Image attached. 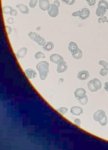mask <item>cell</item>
<instances>
[{
    "instance_id": "cell-1",
    "label": "cell",
    "mask_w": 108,
    "mask_h": 150,
    "mask_svg": "<svg viewBox=\"0 0 108 150\" xmlns=\"http://www.w3.org/2000/svg\"><path fill=\"white\" fill-rule=\"evenodd\" d=\"M49 64L46 61L39 62L36 66L37 69L39 71L40 79L45 80L47 77L49 72Z\"/></svg>"
},
{
    "instance_id": "cell-2",
    "label": "cell",
    "mask_w": 108,
    "mask_h": 150,
    "mask_svg": "<svg viewBox=\"0 0 108 150\" xmlns=\"http://www.w3.org/2000/svg\"><path fill=\"white\" fill-rule=\"evenodd\" d=\"M68 50L74 59H79L82 57V51L79 48L77 44L75 42H70L69 45Z\"/></svg>"
},
{
    "instance_id": "cell-3",
    "label": "cell",
    "mask_w": 108,
    "mask_h": 150,
    "mask_svg": "<svg viewBox=\"0 0 108 150\" xmlns=\"http://www.w3.org/2000/svg\"><path fill=\"white\" fill-rule=\"evenodd\" d=\"M108 9V2L105 0H101L98 2V7L96 11V14L98 17H103Z\"/></svg>"
},
{
    "instance_id": "cell-4",
    "label": "cell",
    "mask_w": 108,
    "mask_h": 150,
    "mask_svg": "<svg viewBox=\"0 0 108 150\" xmlns=\"http://www.w3.org/2000/svg\"><path fill=\"white\" fill-rule=\"evenodd\" d=\"M87 86L91 92H96L101 88L102 83L99 79L95 78L90 80L88 82Z\"/></svg>"
},
{
    "instance_id": "cell-5",
    "label": "cell",
    "mask_w": 108,
    "mask_h": 150,
    "mask_svg": "<svg viewBox=\"0 0 108 150\" xmlns=\"http://www.w3.org/2000/svg\"><path fill=\"white\" fill-rule=\"evenodd\" d=\"M90 15V10L87 8H83L81 10L75 12L72 14L73 17H79L83 20L87 19L89 17Z\"/></svg>"
},
{
    "instance_id": "cell-6",
    "label": "cell",
    "mask_w": 108,
    "mask_h": 150,
    "mask_svg": "<svg viewBox=\"0 0 108 150\" xmlns=\"http://www.w3.org/2000/svg\"><path fill=\"white\" fill-rule=\"evenodd\" d=\"M28 35L31 39L37 42L39 45L43 46L46 43L45 39L35 32H30Z\"/></svg>"
},
{
    "instance_id": "cell-7",
    "label": "cell",
    "mask_w": 108,
    "mask_h": 150,
    "mask_svg": "<svg viewBox=\"0 0 108 150\" xmlns=\"http://www.w3.org/2000/svg\"><path fill=\"white\" fill-rule=\"evenodd\" d=\"M106 116V113L102 109H99L94 113L93 118L95 120L99 122Z\"/></svg>"
},
{
    "instance_id": "cell-8",
    "label": "cell",
    "mask_w": 108,
    "mask_h": 150,
    "mask_svg": "<svg viewBox=\"0 0 108 150\" xmlns=\"http://www.w3.org/2000/svg\"><path fill=\"white\" fill-rule=\"evenodd\" d=\"M48 13L51 17H56L59 13L58 7L54 4H51L50 9L48 11Z\"/></svg>"
},
{
    "instance_id": "cell-9",
    "label": "cell",
    "mask_w": 108,
    "mask_h": 150,
    "mask_svg": "<svg viewBox=\"0 0 108 150\" xmlns=\"http://www.w3.org/2000/svg\"><path fill=\"white\" fill-rule=\"evenodd\" d=\"M39 5L40 8L43 11L48 10L50 6L49 0H39Z\"/></svg>"
},
{
    "instance_id": "cell-10",
    "label": "cell",
    "mask_w": 108,
    "mask_h": 150,
    "mask_svg": "<svg viewBox=\"0 0 108 150\" xmlns=\"http://www.w3.org/2000/svg\"><path fill=\"white\" fill-rule=\"evenodd\" d=\"M86 91L85 88H77L74 92L75 98L78 100L86 95Z\"/></svg>"
},
{
    "instance_id": "cell-11",
    "label": "cell",
    "mask_w": 108,
    "mask_h": 150,
    "mask_svg": "<svg viewBox=\"0 0 108 150\" xmlns=\"http://www.w3.org/2000/svg\"><path fill=\"white\" fill-rule=\"evenodd\" d=\"M50 59L52 62L57 64L63 61L64 59L62 56L57 54H51L50 56Z\"/></svg>"
},
{
    "instance_id": "cell-12",
    "label": "cell",
    "mask_w": 108,
    "mask_h": 150,
    "mask_svg": "<svg viewBox=\"0 0 108 150\" xmlns=\"http://www.w3.org/2000/svg\"><path fill=\"white\" fill-rule=\"evenodd\" d=\"M90 76L89 71L87 70H83L79 72L77 78L80 80H85L88 79Z\"/></svg>"
},
{
    "instance_id": "cell-13",
    "label": "cell",
    "mask_w": 108,
    "mask_h": 150,
    "mask_svg": "<svg viewBox=\"0 0 108 150\" xmlns=\"http://www.w3.org/2000/svg\"><path fill=\"white\" fill-rule=\"evenodd\" d=\"M68 68V66L66 62L63 61L59 63L58 65L57 68V71L60 74L65 72Z\"/></svg>"
},
{
    "instance_id": "cell-14",
    "label": "cell",
    "mask_w": 108,
    "mask_h": 150,
    "mask_svg": "<svg viewBox=\"0 0 108 150\" xmlns=\"http://www.w3.org/2000/svg\"><path fill=\"white\" fill-rule=\"evenodd\" d=\"M82 108L79 106H74L71 108L70 112L72 114L74 115L79 116L83 112Z\"/></svg>"
},
{
    "instance_id": "cell-15",
    "label": "cell",
    "mask_w": 108,
    "mask_h": 150,
    "mask_svg": "<svg viewBox=\"0 0 108 150\" xmlns=\"http://www.w3.org/2000/svg\"><path fill=\"white\" fill-rule=\"evenodd\" d=\"M25 72L27 77L29 79L34 78L37 75L36 72L32 69H27Z\"/></svg>"
},
{
    "instance_id": "cell-16",
    "label": "cell",
    "mask_w": 108,
    "mask_h": 150,
    "mask_svg": "<svg viewBox=\"0 0 108 150\" xmlns=\"http://www.w3.org/2000/svg\"><path fill=\"white\" fill-rule=\"evenodd\" d=\"M27 52V48L23 47L21 49L17 52V56L18 58H23L25 57Z\"/></svg>"
},
{
    "instance_id": "cell-17",
    "label": "cell",
    "mask_w": 108,
    "mask_h": 150,
    "mask_svg": "<svg viewBox=\"0 0 108 150\" xmlns=\"http://www.w3.org/2000/svg\"><path fill=\"white\" fill-rule=\"evenodd\" d=\"M16 7L23 14H27L29 13V10L27 7L23 4H19L17 5Z\"/></svg>"
},
{
    "instance_id": "cell-18",
    "label": "cell",
    "mask_w": 108,
    "mask_h": 150,
    "mask_svg": "<svg viewBox=\"0 0 108 150\" xmlns=\"http://www.w3.org/2000/svg\"><path fill=\"white\" fill-rule=\"evenodd\" d=\"M54 47V45L53 42H48L43 46V48L45 50L49 52L53 50Z\"/></svg>"
},
{
    "instance_id": "cell-19",
    "label": "cell",
    "mask_w": 108,
    "mask_h": 150,
    "mask_svg": "<svg viewBox=\"0 0 108 150\" xmlns=\"http://www.w3.org/2000/svg\"><path fill=\"white\" fill-rule=\"evenodd\" d=\"M78 100L80 103H81L82 105H86L88 102V98L87 95Z\"/></svg>"
},
{
    "instance_id": "cell-20",
    "label": "cell",
    "mask_w": 108,
    "mask_h": 150,
    "mask_svg": "<svg viewBox=\"0 0 108 150\" xmlns=\"http://www.w3.org/2000/svg\"><path fill=\"white\" fill-rule=\"evenodd\" d=\"M35 57L36 59H39L40 58H45L46 56L44 54L41 52H38L36 53L35 55Z\"/></svg>"
},
{
    "instance_id": "cell-21",
    "label": "cell",
    "mask_w": 108,
    "mask_h": 150,
    "mask_svg": "<svg viewBox=\"0 0 108 150\" xmlns=\"http://www.w3.org/2000/svg\"><path fill=\"white\" fill-rule=\"evenodd\" d=\"M100 65L102 66L104 68L108 71V63L103 60H100L99 62Z\"/></svg>"
},
{
    "instance_id": "cell-22",
    "label": "cell",
    "mask_w": 108,
    "mask_h": 150,
    "mask_svg": "<svg viewBox=\"0 0 108 150\" xmlns=\"http://www.w3.org/2000/svg\"><path fill=\"white\" fill-rule=\"evenodd\" d=\"M68 109L66 107H61L58 109V111L63 115H64L68 112Z\"/></svg>"
},
{
    "instance_id": "cell-23",
    "label": "cell",
    "mask_w": 108,
    "mask_h": 150,
    "mask_svg": "<svg viewBox=\"0 0 108 150\" xmlns=\"http://www.w3.org/2000/svg\"><path fill=\"white\" fill-rule=\"evenodd\" d=\"M98 22L99 23H108V20L106 16H103L99 18Z\"/></svg>"
},
{
    "instance_id": "cell-24",
    "label": "cell",
    "mask_w": 108,
    "mask_h": 150,
    "mask_svg": "<svg viewBox=\"0 0 108 150\" xmlns=\"http://www.w3.org/2000/svg\"><path fill=\"white\" fill-rule=\"evenodd\" d=\"M60 1L70 6L73 5L75 2V0H60Z\"/></svg>"
},
{
    "instance_id": "cell-25",
    "label": "cell",
    "mask_w": 108,
    "mask_h": 150,
    "mask_svg": "<svg viewBox=\"0 0 108 150\" xmlns=\"http://www.w3.org/2000/svg\"><path fill=\"white\" fill-rule=\"evenodd\" d=\"M108 122V119L107 116H105L101 121H100L99 123L102 126H105Z\"/></svg>"
},
{
    "instance_id": "cell-26",
    "label": "cell",
    "mask_w": 108,
    "mask_h": 150,
    "mask_svg": "<svg viewBox=\"0 0 108 150\" xmlns=\"http://www.w3.org/2000/svg\"><path fill=\"white\" fill-rule=\"evenodd\" d=\"M12 8L9 6H6L3 7L4 13L5 14L10 13L11 11L12 10Z\"/></svg>"
},
{
    "instance_id": "cell-27",
    "label": "cell",
    "mask_w": 108,
    "mask_h": 150,
    "mask_svg": "<svg viewBox=\"0 0 108 150\" xmlns=\"http://www.w3.org/2000/svg\"><path fill=\"white\" fill-rule=\"evenodd\" d=\"M38 0H31L29 2L30 6L32 8H34L36 6Z\"/></svg>"
},
{
    "instance_id": "cell-28",
    "label": "cell",
    "mask_w": 108,
    "mask_h": 150,
    "mask_svg": "<svg viewBox=\"0 0 108 150\" xmlns=\"http://www.w3.org/2000/svg\"><path fill=\"white\" fill-rule=\"evenodd\" d=\"M99 74L102 76H105L108 74V71L105 68H102L99 72Z\"/></svg>"
},
{
    "instance_id": "cell-29",
    "label": "cell",
    "mask_w": 108,
    "mask_h": 150,
    "mask_svg": "<svg viewBox=\"0 0 108 150\" xmlns=\"http://www.w3.org/2000/svg\"><path fill=\"white\" fill-rule=\"evenodd\" d=\"M87 3L90 6H93L95 4L97 0H86Z\"/></svg>"
},
{
    "instance_id": "cell-30",
    "label": "cell",
    "mask_w": 108,
    "mask_h": 150,
    "mask_svg": "<svg viewBox=\"0 0 108 150\" xmlns=\"http://www.w3.org/2000/svg\"><path fill=\"white\" fill-rule=\"evenodd\" d=\"M74 122L76 125L79 126H80L81 124V120L79 118L75 119L74 121Z\"/></svg>"
},
{
    "instance_id": "cell-31",
    "label": "cell",
    "mask_w": 108,
    "mask_h": 150,
    "mask_svg": "<svg viewBox=\"0 0 108 150\" xmlns=\"http://www.w3.org/2000/svg\"><path fill=\"white\" fill-rule=\"evenodd\" d=\"M10 14L11 16H16L17 14V11L14 9H12L11 11Z\"/></svg>"
},
{
    "instance_id": "cell-32",
    "label": "cell",
    "mask_w": 108,
    "mask_h": 150,
    "mask_svg": "<svg viewBox=\"0 0 108 150\" xmlns=\"http://www.w3.org/2000/svg\"><path fill=\"white\" fill-rule=\"evenodd\" d=\"M6 29L8 34H10L11 33L12 29L11 28L7 26L6 27Z\"/></svg>"
},
{
    "instance_id": "cell-33",
    "label": "cell",
    "mask_w": 108,
    "mask_h": 150,
    "mask_svg": "<svg viewBox=\"0 0 108 150\" xmlns=\"http://www.w3.org/2000/svg\"><path fill=\"white\" fill-rule=\"evenodd\" d=\"M104 88L106 91L108 92V82L105 83Z\"/></svg>"
},
{
    "instance_id": "cell-34",
    "label": "cell",
    "mask_w": 108,
    "mask_h": 150,
    "mask_svg": "<svg viewBox=\"0 0 108 150\" xmlns=\"http://www.w3.org/2000/svg\"><path fill=\"white\" fill-rule=\"evenodd\" d=\"M54 4L58 7L60 6V2L58 0H56V1L54 2Z\"/></svg>"
},
{
    "instance_id": "cell-35",
    "label": "cell",
    "mask_w": 108,
    "mask_h": 150,
    "mask_svg": "<svg viewBox=\"0 0 108 150\" xmlns=\"http://www.w3.org/2000/svg\"><path fill=\"white\" fill-rule=\"evenodd\" d=\"M7 22L9 24H11L13 23V19L12 18H10L7 20Z\"/></svg>"
},
{
    "instance_id": "cell-36",
    "label": "cell",
    "mask_w": 108,
    "mask_h": 150,
    "mask_svg": "<svg viewBox=\"0 0 108 150\" xmlns=\"http://www.w3.org/2000/svg\"><path fill=\"white\" fill-rule=\"evenodd\" d=\"M63 81V79H60L59 80V82L62 83Z\"/></svg>"
}]
</instances>
